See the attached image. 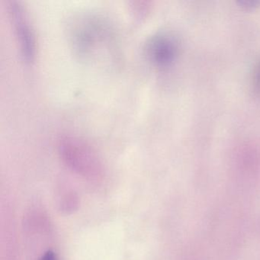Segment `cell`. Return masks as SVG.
<instances>
[{
  "label": "cell",
  "instance_id": "1",
  "mask_svg": "<svg viewBox=\"0 0 260 260\" xmlns=\"http://www.w3.org/2000/svg\"><path fill=\"white\" fill-rule=\"evenodd\" d=\"M57 144L59 154L68 167L86 176L100 174L101 162L87 141L77 135L67 134L59 137Z\"/></svg>",
  "mask_w": 260,
  "mask_h": 260
},
{
  "label": "cell",
  "instance_id": "2",
  "mask_svg": "<svg viewBox=\"0 0 260 260\" xmlns=\"http://www.w3.org/2000/svg\"><path fill=\"white\" fill-rule=\"evenodd\" d=\"M8 10L21 56L26 63H31L36 58V42L28 13L16 0L9 2Z\"/></svg>",
  "mask_w": 260,
  "mask_h": 260
},
{
  "label": "cell",
  "instance_id": "3",
  "mask_svg": "<svg viewBox=\"0 0 260 260\" xmlns=\"http://www.w3.org/2000/svg\"><path fill=\"white\" fill-rule=\"evenodd\" d=\"M174 39L167 35H158L147 44V54L153 64L166 67L173 62L176 54Z\"/></svg>",
  "mask_w": 260,
  "mask_h": 260
},
{
  "label": "cell",
  "instance_id": "4",
  "mask_svg": "<svg viewBox=\"0 0 260 260\" xmlns=\"http://www.w3.org/2000/svg\"><path fill=\"white\" fill-rule=\"evenodd\" d=\"M40 260H57V258H56V255L54 252L48 251L44 254V255H42Z\"/></svg>",
  "mask_w": 260,
  "mask_h": 260
},
{
  "label": "cell",
  "instance_id": "5",
  "mask_svg": "<svg viewBox=\"0 0 260 260\" xmlns=\"http://www.w3.org/2000/svg\"><path fill=\"white\" fill-rule=\"evenodd\" d=\"M256 77H255V82H256V86L258 89V91H260V66L258 67V70H257Z\"/></svg>",
  "mask_w": 260,
  "mask_h": 260
}]
</instances>
